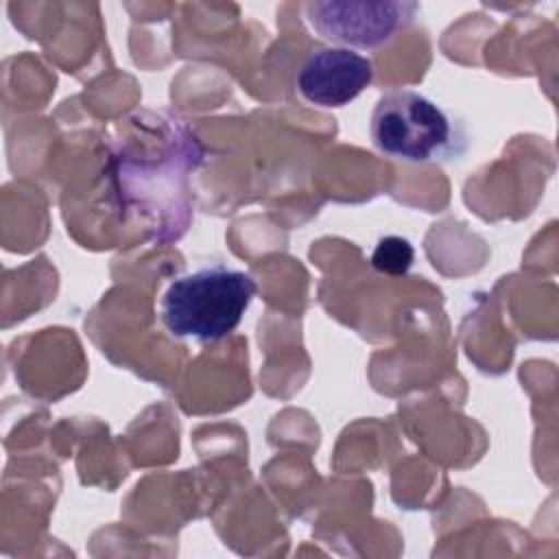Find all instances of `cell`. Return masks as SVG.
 <instances>
[{"mask_svg":"<svg viewBox=\"0 0 559 559\" xmlns=\"http://www.w3.org/2000/svg\"><path fill=\"white\" fill-rule=\"evenodd\" d=\"M255 290V280L245 271L203 266L168 284L159 304L162 321L177 338L214 343L238 328Z\"/></svg>","mask_w":559,"mask_h":559,"instance_id":"cell-1","label":"cell"},{"mask_svg":"<svg viewBox=\"0 0 559 559\" xmlns=\"http://www.w3.org/2000/svg\"><path fill=\"white\" fill-rule=\"evenodd\" d=\"M452 124L445 111L413 90H391L371 114V140L378 151L404 162H430L445 153Z\"/></svg>","mask_w":559,"mask_h":559,"instance_id":"cell-2","label":"cell"},{"mask_svg":"<svg viewBox=\"0 0 559 559\" xmlns=\"http://www.w3.org/2000/svg\"><path fill=\"white\" fill-rule=\"evenodd\" d=\"M419 13L406 0H314L304 7L310 28L330 44L349 50H371L406 31Z\"/></svg>","mask_w":559,"mask_h":559,"instance_id":"cell-3","label":"cell"},{"mask_svg":"<svg viewBox=\"0 0 559 559\" xmlns=\"http://www.w3.org/2000/svg\"><path fill=\"white\" fill-rule=\"evenodd\" d=\"M373 79V63L356 50L328 46L312 50L297 70V92L317 107L352 103Z\"/></svg>","mask_w":559,"mask_h":559,"instance_id":"cell-4","label":"cell"},{"mask_svg":"<svg viewBox=\"0 0 559 559\" xmlns=\"http://www.w3.org/2000/svg\"><path fill=\"white\" fill-rule=\"evenodd\" d=\"M413 260H415V249L402 236L380 238L373 253H371L373 269L380 271V273H386V275L408 273V269L413 266Z\"/></svg>","mask_w":559,"mask_h":559,"instance_id":"cell-5","label":"cell"}]
</instances>
